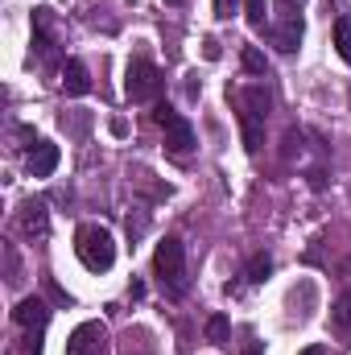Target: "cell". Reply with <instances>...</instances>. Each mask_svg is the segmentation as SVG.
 Masks as SVG:
<instances>
[{
	"instance_id": "obj_1",
	"label": "cell",
	"mask_w": 351,
	"mask_h": 355,
	"mask_svg": "<svg viewBox=\"0 0 351 355\" xmlns=\"http://www.w3.org/2000/svg\"><path fill=\"white\" fill-rule=\"evenodd\" d=\"M240 103V128H244V149L248 153H261V141H264V120H268V107H273V95L264 83H252L236 95Z\"/></svg>"
},
{
	"instance_id": "obj_2",
	"label": "cell",
	"mask_w": 351,
	"mask_h": 355,
	"mask_svg": "<svg viewBox=\"0 0 351 355\" xmlns=\"http://www.w3.org/2000/svg\"><path fill=\"white\" fill-rule=\"evenodd\" d=\"M75 257L87 272H108L116 265V240L103 223H83L75 232Z\"/></svg>"
},
{
	"instance_id": "obj_3",
	"label": "cell",
	"mask_w": 351,
	"mask_h": 355,
	"mask_svg": "<svg viewBox=\"0 0 351 355\" xmlns=\"http://www.w3.org/2000/svg\"><path fill=\"white\" fill-rule=\"evenodd\" d=\"M153 277H157V285L170 297H182L186 293V248H182V240L166 236L157 244V252H153Z\"/></svg>"
},
{
	"instance_id": "obj_4",
	"label": "cell",
	"mask_w": 351,
	"mask_h": 355,
	"mask_svg": "<svg viewBox=\"0 0 351 355\" xmlns=\"http://www.w3.org/2000/svg\"><path fill=\"white\" fill-rule=\"evenodd\" d=\"M162 87H166V79H162L157 62L145 58V54H137V58L128 62V71H124V95H128L132 103H153V99L162 95Z\"/></svg>"
},
{
	"instance_id": "obj_5",
	"label": "cell",
	"mask_w": 351,
	"mask_h": 355,
	"mask_svg": "<svg viewBox=\"0 0 351 355\" xmlns=\"http://www.w3.org/2000/svg\"><path fill=\"white\" fill-rule=\"evenodd\" d=\"M157 124L166 128V145H170L174 157H186V153L194 149V128H190V120L178 116L170 103H157Z\"/></svg>"
},
{
	"instance_id": "obj_6",
	"label": "cell",
	"mask_w": 351,
	"mask_h": 355,
	"mask_svg": "<svg viewBox=\"0 0 351 355\" xmlns=\"http://www.w3.org/2000/svg\"><path fill=\"white\" fill-rule=\"evenodd\" d=\"M67 355H112L108 327H103V322H83V327H75L71 339H67Z\"/></svg>"
},
{
	"instance_id": "obj_7",
	"label": "cell",
	"mask_w": 351,
	"mask_h": 355,
	"mask_svg": "<svg viewBox=\"0 0 351 355\" xmlns=\"http://www.w3.org/2000/svg\"><path fill=\"white\" fill-rule=\"evenodd\" d=\"M268 42L281 50V54H293L298 46H302V33H306V25H302V12H293V17H277L268 29Z\"/></svg>"
},
{
	"instance_id": "obj_8",
	"label": "cell",
	"mask_w": 351,
	"mask_h": 355,
	"mask_svg": "<svg viewBox=\"0 0 351 355\" xmlns=\"http://www.w3.org/2000/svg\"><path fill=\"white\" fill-rule=\"evenodd\" d=\"M12 322L25 327V331H46V322H50V306H46V297H37V293L21 297L17 310H12Z\"/></svg>"
},
{
	"instance_id": "obj_9",
	"label": "cell",
	"mask_w": 351,
	"mask_h": 355,
	"mask_svg": "<svg viewBox=\"0 0 351 355\" xmlns=\"http://www.w3.org/2000/svg\"><path fill=\"white\" fill-rule=\"evenodd\" d=\"M58 145L54 141H33V149H29V174L33 178H50L58 170Z\"/></svg>"
},
{
	"instance_id": "obj_10",
	"label": "cell",
	"mask_w": 351,
	"mask_h": 355,
	"mask_svg": "<svg viewBox=\"0 0 351 355\" xmlns=\"http://www.w3.org/2000/svg\"><path fill=\"white\" fill-rule=\"evenodd\" d=\"M54 29H50V8H33V50H37V58L42 62H50L54 58Z\"/></svg>"
},
{
	"instance_id": "obj_11",
	"label": "cell",
	"mask_w": 351,
	"mask_h": 355,
	"mask_svg": "<svg viewBox=\"0 0 351 355\" xmlns=\"http://www.w3.org/2000/svg\"><path fill=\"white\" fill-rule=\"evenodd\" d=\"M62 91H67V95H87L91 91V75L79 58H67V62H62Z\"/></svg>"
},
{
	"instance_id": "obj_12",
	"label": "cell",
	"mask_w": 351,
	"mask_h": 355,
	"mask_svg": "<svg viewBox=\"0 0 351 355\" xmlns=\"http://www.w3.org/2000/svg\"><path fill=\"white\" fill-rule=\"evenodd\" d=\"M21 227H25V236H46V202H42V198H29V202H25Z\"/></svg>"
},
{
	"instance_id": "obj_13",
	"label": "cell",
	"mask_w": 351,
	"mask_h": 355,
	"mask_svg": "<svg viewBox=\"0 0 351 355\" xmlns=\"http://www.w3.org/2000/svg\"><path fill=\"white\" fill-rule=\"evenodd\" d=\"M331 331L335 335H351V293H343L331 310Z\"/></svg>"
},
{
	"instance_id": "obj_14",
	"label": "cell",
	"mask_w": 351,
	"mask_h": 355,
	"mask_svg": "<svg viewBox=\"0 0 351 355\" xmlns=\"http://www.w3.org/2000/svg\"><path fill=\"white\" fill-rule=\"evenodd\" d=\"M244 17H248V25H252L257 33L268 29V4H264V0H244Z\"/></svg>"
},
{
	"instance_id": "obj_15",
	"label": "cell",
	"mask_w": 351,
	"mask_h": 355,
	"mask_svg": "<svg viewBox=\"0 0 351 355\" xmlns=\"http://www.w3.org/2000/svg\"><path fill=\"white\" fill-rule=\"evenodd\" d=\"M268 272H273V261H268L264 252H257V257L248 261V268H244V281H248V285H261Z\"/></svg>"
},
{
	"instance_id": "obj_16",
	"label": "cell",
	"mask_w": 351,
	"mask_h": 355,
	"mask_svg": "<svg viewBox=\"0 0 351 355\" xmlns=\"http://www.w3.org/2000/svg\"><path fill=\"white\" fill-rule=\"evenodd\" d=\"M335 46H339V58L351 62V17H339L335 21Z\"/></svg>"
},
{
	"instance_id": "obj_17",
	"label": "cell",
	"mask_w": 351,
	"mask_h": 355,
	"mask_svg": "<svg viewBox=\"0 0 351 355\" xmlns=\"http://www.w3.org/2000/svg\"><path fill=\"white\" fill-rule=\"evenodd\" d=\"M207 339H211L215 347H228V318H223V314H211V318H207Z\"/></svg>"
},
{
	"instance_id": "obj_18",
	"label": "cell",
	"mask_w": 351,
	"mask_h": 355,
	"mask_svg": "<svg viewBox=\"0 0 351 355\" xmlns=\"http://www.w3.org/2000/svg\"><path fill=\"white\" fill-rule=\"evenodd\" d=\"M244 67H248L252 75H264V71H268V62H264V54L257 50V46H248V50H244Z\"/></svg>"
},
{
	"instance_id": "obj_19",
	"label": "cell",
	"mask_w": 351,
	"mask_h": 355,
	"mask_svg": "<svg viewBox=\"0 0 351 355\" xmlns=\"http://www.w3.org/2000/svg\"><path fill=\"white\" fill-rule=\"evenodd\" d=\"M273 4H277V17H293V12H302L306 0H273Z\"/></svg>"
},
{
	"instance_id": "obj_20",
	"label": "cell",
	"mask_w": 351,
	"mask_h": 355,
	"mask_svg": "<svg viewBox=\"0 0 351 355\" xmlns=\"http://www.w3.org/2000/svg\"><path fill=\"white\" fill-rule=\"evenodd\" d=\"M232 12H236V0H215V17H223V21H228Z\"/></svg>"
},
{
	"instance_id": "obj_21",
	"label": "cell",
	"mask_w": 351,
	"mask_h": 355,
	"mask_svg": "<svg viewBox=\"0 0 351 355\" xmlns=\"http://www.w3.org/2000/svg\"><path fill=\"white\" fill-rule=\"evenodd\" d=\"M298 355H331V347H323V343H310L306 352H298Z\"/></svg>"
},
{
	"instance_id": "obj_22",
	"label": "cell",
	"mask_w": 351,
	"mask_h": 355,
	"mask_svg": "<svg viewBox=\"0 0 351 355\" xmlns=\"http://www.w3.org/2000/svg\"><path fill=\"white\" fill-rule=\"evenodd\" d=\"M112 137H128V124L124 120H112Z\"/></svg>"
},
{
	"instance_id": "obj_23",
	"label": "cell",
	"mask_w": 351,
	"mask_h": 355,
	"mask_svg": "<svg viewBox=\"0 0 351 355\" xmlns=\"http://www.w3.org/2000/svg\"><path fill=\"white\" fill-rule=\"evenodd\" d=\"M244 355H261V343H248V347H244Z\"/></svg>"
},
{
	"instance_id": "obj_24",
	"label": "cell",
	"mask_w": 351,
	"mask_h": 355,
	"mask_svg": "<svg viewBox=\"0 0 351 355\" xmlns=\"http://www.w3.org/2000/svg\"><path fill=\"white\" fill-rule=\"evenodd\" d=\"M166 4H186V0H166Z\"/></svg>"
}]
</instances>
